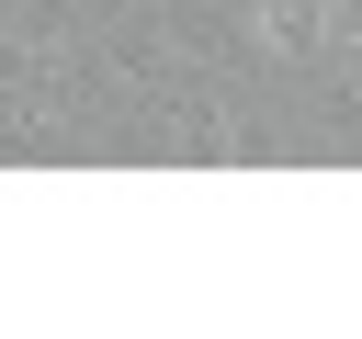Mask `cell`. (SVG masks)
<instances>
[{"label": "cell", "mask_w": 362, "mask_h": 339, "mask_svg": "<svg viewBox=\"0 0 362 339\" xmlns=\"http://www.w3.org/2000/svg\"><path fill=\"white\" fill-rule=\"evenodd\" d=\"M238 45L272 79H317L328 68V0H238Z\"/></svg>", "instance_id": "1"}]
</instances>
